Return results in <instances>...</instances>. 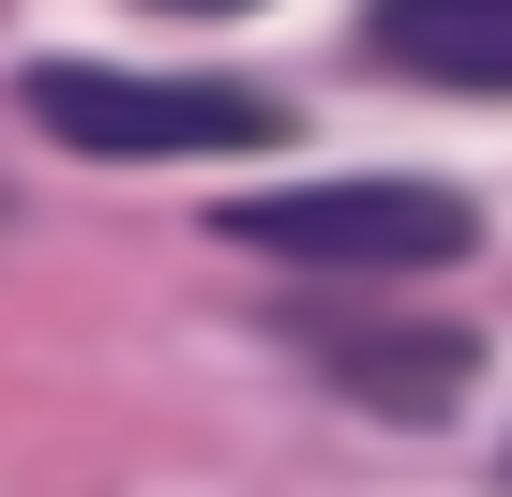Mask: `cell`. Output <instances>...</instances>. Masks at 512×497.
<instances>
[{"mask_svg":"<svg viewBox=\"0 0 512 497\" xmlns=\"http://www.w3.org/2000/svg\"><path fill=\"white\" fill-rule=\"evenodd\" d=\"M241 257H302V272H452L482 211L452 181H407V166H362V181H272L226 211Z\"/></svg>","mask_w":512,"mask_h":497,"instance_id":"obj_1","label":"cell"},{"mask_svg":"<svg viewBox=\"0 0 512 497\" xmlns=\"http://www.w3.org/2000/svg\"><path fill=\"white\" fill-rule=\"evenodd\" d=\"M16 106H31V136L121 151V166H166V151H272V136H287L272 91H226V76H121V61H31Z\"/></svg>","mask_w":512,"mask_h":497,"instance_id":"obj_2","label":"cell"},{"mask_svg":"<svg viewBox=\"0 0 512 497\" xmlns=\"http://www.w3.org/2000/svg\"><path fill=\"white\" fill-rule=\"evenodd\" d=\"M362 46H377L392 76H422V91H482V106H512V0H377Z\"/></svg>","mask_w":512,"mask_h":497,"instance_id":"obj_3","label":"cell"},{"mask_svg":"<svg viewBox=\"0 0 512 497\" xmlns=\"http://www.w3.org/2000/svg\"><path fill=\"white\" fill-rule=\"evenodd\" d=\"M332 377L377 407V422H452L467 377H482V332L467 317H407V332H332Z\"/></svg>","mask_w":512,"mask_h":497,"instance_id":"obj_4","label":"cell"},{"mask_svg":"<svg viewBox=\"0 0 512 497\" xmlns=\"http://www.w3.org/2000/svg\"><path fill=\"white\" fill-rule=\"evenodd\" d=\"M166 16H256V0H166Z\"/></svg>","mask_w":512,"mask_h":497,"instance_id":"obj_5","label":"cell"}]
</instances>
